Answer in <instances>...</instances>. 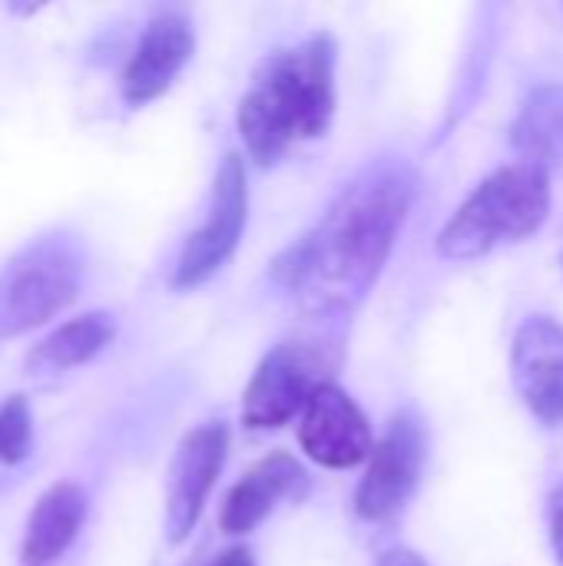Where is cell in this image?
I'll return each mask as SVG.
<instances>
[{
	"mask_svg": "<svg viewBox=\"0 0 563 566\" xmlns=\"http://www.w3.org/2000/svg\"><path fill=\"white\" fill-rule=\"evenodd\" d=\"M415 186L398 163L372 166L342 189L312 232L275 259L272 279L309 312H352L378 282L415 202Z\"/></svg>",
	"mask_w": 563,
	"mask_h": 566,
	"instance_id": "obj_1",
	"label": "cell"
},
{
	"mask_svg": "<svg viewBox=\"0 0 563 566\" xmlns=\"http://www.w3.org/2000/svg\"><path fill=\"white\" fill-rule=\"evenodd\" d=\"M335 40L315 33L269 53L239 103V133L256 163H275L289 146L315 139L335 116Z\"/></svg>",
	"mask_w": 563,
	"mask_h": 566,
	"instance_id": "obj_2",
	"label": "cell"
},
{
	"mask_svg": "<svg viewBox=\"0 0 563 566\" xmlns=\"http://www.w3.org/2000/svg\"><path fill=\"white\" fill-rule=\"evenodd\" d=\"M551 212V172L514 163L491 172L438 235L445 259H481L498 245L534 235Z\"/></svg>",
	"mask_w": 563,
	"mask_h": 566,
	"instance_id": "obj_3",
	"label": "cell"
},
{
	"mask_svg": "<svg viewBox=\"0 0 563 566\" xmlns=\"http://www.w3.org/2000/svg\"><path fill=\"white\" fill-rule=\"evenodd\" d=\"M80 285V259L66 242L40 239L0 272V338H17L60 315Z\"/></svg>",
	"mask_w": 563,
	"mask_h": 566,
	"instance_id": "obj_4",
	"label": "cell"
},
{
	"mask_svg": "<svg viewBox=\"0 0 563 566\" xmlns=\"http://www.w3.org/2000/svg\"><path fill=\"white\" fill-rule=\"evenodd\" d=\"M335 368V358L325 355L319 345H279L272 348L246 395H242V424L252 431H272L289 424L295 415L305 411L312 395L329 385V371Z\"/></svg>",
	"mask_w": 563,
	"mask_h": 566,
	"instance_id": "obj_5",
	"label": "cell"
},
{
	"mask_svg": "<svg viewBox=\"0 0 563 566\" xmlns=\"http://www.w3.org/2000/svg\"><path fill=\"white\" fill-rule=\"evenodd\" d=\"M249 216V186H246V163L239 153H229L216 172L212 182V202L202 219V226L186 239L176 269L173 285L176 289H196L206 279H212L229 255L236 252L242 229Z\"/></svg>",
	"mask_w": 563,
	"mask_h": 566,
	"instance_id": "obj_6",
	"label": "cell"
},
{
	"mask_svg": "<svg viewBox=\"0 0 563 566\" xmlns=\"http://www.w3.org/2000/svg\"><path fill=\"white\" fill-rule=\"evenodd\" d=\"M425 428L411 411H402L388 421L382 441L368 458V471L355 491V511L362 521L382 524L392 521L418 488L425 468Z\"/></svg>",
	"mask_w": 563,
	"mask_h": 566,
	"instance_id": "obj_7",
	"label": "cell"
},
{
	"mask_svg": "<svg viewBox=\"0 0 563 566\" xmlns=\"http://www.w3.org/2000/svg\"><path fill=\"white\" fill-rule=\"evenodd\" d=\"M229 454V428L222 421H209L192 428L173 458L169 471V497H166V537L169 544H183L212 494V484Z\"/></svg>",
	"mask_w": 563,
	"mask_h": 566,
	"instance_id": "obj_8",
	"label": "cell"
},
{
	"mask_svg": "<svg viewBox=\"0 0 563 566\" xmlns=\"http://www.w3.org/2000/svg\"><path fill=\"white\" fill-rule=\"evenodd\" d=\"M299 444L315 464L332 468V471H348L368 461L375 451L368 418L332 381L322 385L305 405L302 424H299Z\"/></svg>",
	"mask_w": 563,
	"mask_h": 566,
	"instance_id": "obj_9",
	"label": "cell"
},
{
	"mask_svg": "<svg viewBox=\"0 0 563 566\" xmlns=\"http://www.w3.org/2000/svg\"><path fill=\"white\" fill-rule=\"evenodd\" d=\"M511 368L528 411L544 424H563V325L531 315L514 335Z\"/></svg>",
	"mask_w": 563,
	"mask_h": 566,
	"instance_id": "obj_10",
	"label": "cell"
},
{
	"mask_svg": "<svg viewBox=\"0 0 563 566\" xmlns=\"http://www.w3.org/2000/svg\"><path fill=\"white\" fill-rule=\"evenodd\" d=\"M192 50H196V30L186 13L166 10L153 17L123 66V76H119L123 99L133 106H143L163 96L173 86V80L183 73V66L189 63Z\"/></svg>",
	"mask_w": 563,
	"mask_h": 566,
	"instance_id": "obj_11",
	"label": "cell"
},
{
	"mask_svg": "<svg viewBox=\"0 0 563 566\" xmlns=\"http://www.w3.org/2000/svg\"><path fill=\"white\" fill-rule=\"evenodd\" d=\"M305 488V471L292 454H269L262 458L256 468L246 471V478L229 491L222 514H219V527L229 537H242L249 531H256L282 497H292L295 491Z\"/></svg>",
	"mask_w": 563,
	"mask_h": 566,
	"instance_id": "obj_12",
	"label": "cell"
},
{
	"mask_svg": "<svg viewBox=\"0 0 563 566\" xmlns=\"http://www.w3.org/2000/svg\"><path fill=\"white\" fill-rule=\"evenodd\" d=\"M83 521H86V491L76 481H56L53 488H46L27 517V531L20 544L23 564H53L76 541Z\"/></svg>",
	"mask_w": 563,
	"mask_h": 566,
	"instance_id": "obj_13",
	"label": "cell"
},
{
	"mask_svg": "<svg viewBox=\"0 0 563 566\" xmlns=\"http://www.w3.org/2000/svg\"><path fill=\"white\" fill-rule=\"evenodd\" d=\"M511 143L521 163L551 172L563 163V83L534 86L511 126Z\"/></svg>",
	"mask_w": 563,
	"mask_h": 566,
	"instance_id": "obj_14",
	"label": "cell"
},
{
	"mask_svg": "<svg viewBox=\"0 0 563 566\" xmlns=\"http://www.w3.org/2000/svg\"><path fill=\"white\" fill-rule=\"evenodd\" d=\"M113 335H116V322L110 312L76 315L63 322L60 328H53L43 342H37L27 352L23 368L30 375H40V371H66L76 365H86L113 342Z\"/></svg>",
	"mask_w": 563,
	"mask_h": 566,
	"instance_id": "obj_15",
	"label": "cell"
},
{
	"mask_svg": "<svg viewBox=\"0 0 563 566\" xmlns=\"http://www.w3.org/2000/svg\"><path fill=\"white\" fill-rule=\"evenodd\" d=\"M33 424H30V405L23 395H10L0 405V464H17L30 454Z\"/></svg>",
	"mask_w": 563,
	"mask_h": 566,
	"instance_id": "obj_16",
	"label": "cell"
},
{
	"mask_svg": "<svg viewBox=\"0 0 563 566\" xmlns=\"http://www.w3.org/2000/svg\"><path fill=\"white\" fill-rule=\"evenodd\" d=\"M551 547L557 564L563 566V484L551 494Z\"/></svg>",
	"mask_w": 563,
	"mask_h": 566,
	"instance_id": "obj_17",
	"label": "cell"
},
{
	"mask_svg": "<svg viewBox=\"0 0 563 566\" xmlns=\"http://www.w3.org/2000/svg\"><path fill=\"white\" fill-rule=\"evenodd\" d=\"M209 566H256V557H252L249 547H229V551H222Z\"/></svg>",
	"mask_w": 563,
	"mask_h": 566,
	"instance_id": "obj_18",
	"label": "cell"
},
{
	"mask_svg": "<svg viewBox=\"0 0 563 566\" xmlns=\"http://www.w3.org/2000/svg\"><path fill=\"white\" fill-rule=\"evenodd\" d=\"M375 566H428L415 551H405V547H398V551H388L382 560Z\"/></svg>",
	"mask_w": 563,
	"mask_h": 566,
	"instance_id": "obj_19",
	"label": "cell"
},
{
	"mask_svg": "<svg viewBox=\"0 0 563 566\" xmlns=\"http://www.w3.org/2000/svg\"><path fill=\"white\" fill-rule=\"evenodd\" d=\"M561 265H563V259H561Z\"/></svg>",
	"mask_w": 563,
	"mask_h": 566,
	"instance_id": "obj_20",
	"label": "cell"
}]
</instances>
